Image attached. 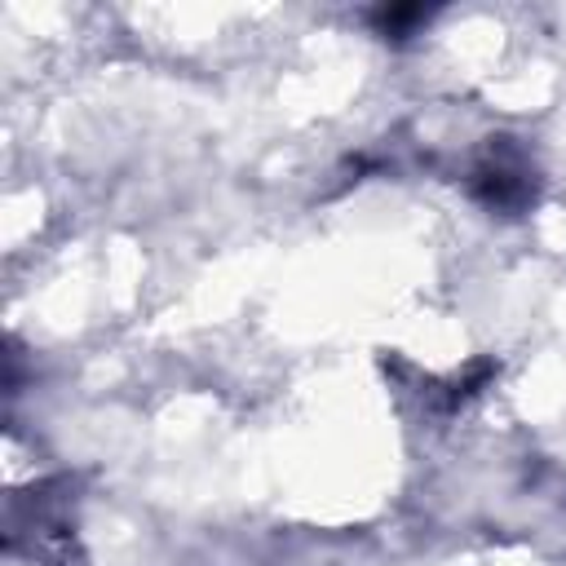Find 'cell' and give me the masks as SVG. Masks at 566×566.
I'll list each match as a JSON object with an SVG mask.
<instances>
[{
    "label": "cell",
    "mask_w": 566,
    "mask_h": 566,
    "mask_svg": "<svg viewBox=\"0 0 566 566\" xmlns=\"http://www.w3.org/2000/svg\"><path fill=\"white\" fill-rule=\"evenodd\" d=\"M473 195L495 212H522L531 203V195H535L531 164L509 137L486 142V155L473 168Z\"/></svg>",
    "instance_id": "6da1fadb"
}]
</instances>
